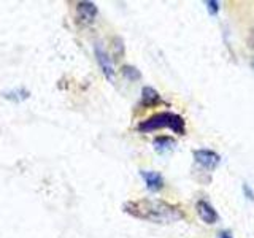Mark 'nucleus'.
Segmentation results:
<instances>
[{
    "label": "nucleus",
    "mask_w": 254,
    "mask_h": 238,
    "mask_svg": "<svg viewBox=\"0 0 254 238\" xmlns=\"http://www.w3.org/2000/svg\"><path fill=\"white\" fill-rule=\"evenodd\" d=\"M94 54H95V59H97V63H99V67L102 70V73L105 75L107 79L113 81L115 67H113V62H111L108 53L105 51V48H103L100 43H95L94 45Z\"/></svg>",
    "instance_id": "nucleus-3"
},
{
    "label": "nucleus",
    "mask_w": 254,
    "mask_h": 238,
    "mask_svg": "<svg viewBox=\"0 0 254 238\" xmlns=\"http://www.w3.org/2000/svg\"><path fill=\"white\" fill-rule=\"evenodd\" d=\"M3 99L6 100H13V102H24L26 99H29V91H26L24 87H16V89H10V91H3L0 92Z\"/></svg>",
    "instance_id": "nucleus-8"
},
{
    "label": "nucleus",
    "mask_w": 254,
    "mask_h": 238,
    "mask_svg": "<svg viewBox=\"0 0 254 238\" xmlns=\"http://www.w3.org/2000/svg\"><path fill=\"white\" fill-rule=\"evenodd\" d=\"M192 156L195 162L206 170H214L221 162V156L211 149H195Z\"/></svg>",
    "instance_id": "nucleus-4"
},
{
    "label": "nucleus",
    "mask_w": 254,
    "mask_h": 238,
    "mask_svg": "<svg viewBox=\"0 0 254 238\" xmlns=\"http://www.w3.org/2000/svg\"><path fill=\"white\" fill-rule=\"evenodd\" d=\"M159 129H170L175 133L183 135L186 132V122L180 115L170 113V111H162V113H156L154 116H151L146 121L138 124L140 132H154Z\"/></svg>",
    "instance_id": "nucleus-2"
},
{
    "label": "nucleus",
    "mask_w": 254,
    "mask_h": 238,
    "mask_svg": "<svg viewBox=\"0 0 254 238\" xmlns=\"http://www.w3.org/2000/svg\"><path fill=\"white\" fill-rule=\"evenodd\" d=\"M206 5V10H208L211 14H216L219 11V2H214V0H208V2H205Z\"/></svg>",
    "instance_id": "nucleus-12"
},
{
    "label": "nucleus",
    "mask_w": 254,
    "mask_h": 238,
    "mask_svg": "<svg viewBox=\"0 0 254 238\" xmlns=\"http://www.w3.org/2000/svg\"><path fill=\"white\" fill-rule=\"evenodd\" d=\"M123 75L127 78V79H130V81H135V79H140V71L135 68V67H130V65H126L123 67Z\"/></svg>",
    "instance_id": "nucleus-11"
},
{
    "label": "nucleus",
    "mask_w": 254,
    "mask_h": 238,
    "mask_svg": "<svg viewBox=\"0 0 254 238\" xmlns=\"http://www.w3.org/2000/svg\"><path fill=\"white\" fill-rule=\"evenodd\" d=\"M126 211L135 218L153 222H172L183 216L178 206L164 200H138L126 205Z\"/></svg>",
    "instance_id": "nucleus-1"
},
{
    "label": "nucleus",
    "mask_w": 254,
    "mask_h": 238,
    "mask_svg": "<svg viewBox=\"0 0 254 238\" xmlns=\"http://www.w3.org/2000/svg\"><path fill=\"white\" fill-rule=\"evenodd\" d=\"M251 63H253V68H254V58H253V62Z\"/></svg>",
    "instance_id": "nucleus-15"
},
{
    "label": "nucleus",
    "mask_w": 254,
    "mask_h": 238,
    "mask_svg": "<svg viewBox=\"0 0 254 238\" xmlns=\"http://www.w3.org/2000/svg\"><path fill=\"white\" fill-rule=\"evenodd\" d=\"M159 100H161V97H159V94L157 91H154L153 87H143V91H141V103L143 105H146V107H151V105H154V103H157Z\"/></svg>",
    "instance_id": "nucleus-9"
},
{
    "label": "nucleus",
    "mask_w": 254,
    "mask_h": 238,
    "mask_svg": "<svg viewBox=\"0 0 254 238\" xmlns=\"http://www.w3.org/2000/svg\"><path fill=\"white\" fill-rule=\"evenodd\" d=\"M195 210H197V214L198 218H200L205 224H214V222L218 221V211L213 208V206L206 202V200H198L195 203Z\"/></svg>",
    "instance_id": "nucleus-6"
},
{
    "label": "nucleus",
    "mask_w": 254,
    "mask_h": 238,
    "mask_svg": "<svg viewBox=\"0 0 254 238\" xmlns=\"http://www.w3.org/2000/svg\"><path fill=\"white\" fill-rule=\"evenodd\" d=\"M140 177L145 181L146 189L151 190V192H159V190L164 187V178L161 173L151 172V170H141Z\"/></svg>",
    "instance_id": "nucleus-5"
},
{
    "label": "nucleus",
    "mask_w": 254,
    "mask_h": 238,
    "mask_svg": "<svg viewBox=\"0 0 254 238\" xmlns=\"http://www.w3.org/2000/svg\"><path fill=\"white\" fill-rule=\"evenodd\" d=\"M216 238H234V237H232V234L229 232V230H221Z\"/></svg>",
    "instance_id": "nucleus-14"
},
{
    "label": "nucleus",
    "mask_w": 254,
    "mask_h": 238,
    "mask_svg": "<svg viewBox=\"0 0 254 238\" xmlns=\"http://www.w3.org/2000/svg\"><path fill=\"white\" fill-rule=\"evenodd\" d=\"M175 145H177V143H175V140L172 137H167V135H162V137H157L154 140V148L157 151H161V153H164V151L173 149Z\"/></svg>",
    "instance_id": "nucleus-10"
},
{
    "label": "nucleus",
    "mask_w": 254,
    "mask_h": 238,
    "mask_svg": "<svg viewBox=\"0 0 254 238\" xmlns=\"http://www.w3.org/2000/svg\"><path fill=\"white\" fill-rule=\"evenodd\" d=\"M243 192L246 194V197H248L250 200H253V202H254V192H253L251 187H250L248 184H243Z\"/></svg>",
    "instance_id": "nucleus-13"
},
{
    "label": "nucleus",
    "mask_w": 254,
    "mask_h": 238,
    "mask_svg": "<svg viewBox=\"0 0 254 238\" xmlns=\"http://www.w3.org/2000/svg\"><path fill=\"white\" fill-rule=\"evenodd\" d=\"M76 11H78L79 21L91 24L95 19V16H97V6L92 2H79L76 5Z\"/></svg>",
    "instance_id": "nucleus-7"
}]
</instances>
